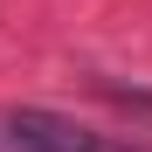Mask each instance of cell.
I'll return each mask as SVG.
<instances>
[{"label": "cell", "instance_id": "obj_1", "mask_svg": "<svg viewBox=\"0 0 152 152\" xmlns=\"http://www.w3.org/2000/svg\"><path fill=\"white\" fill-rule=\"evenodd\" d=\"M7 132H14V145L21 152H152L145 138H132V132H104V124H76V118H62V111H14L7 118Z\"/></svg>", "mask_w": 152, "mask_h": 152}]
</instances>
